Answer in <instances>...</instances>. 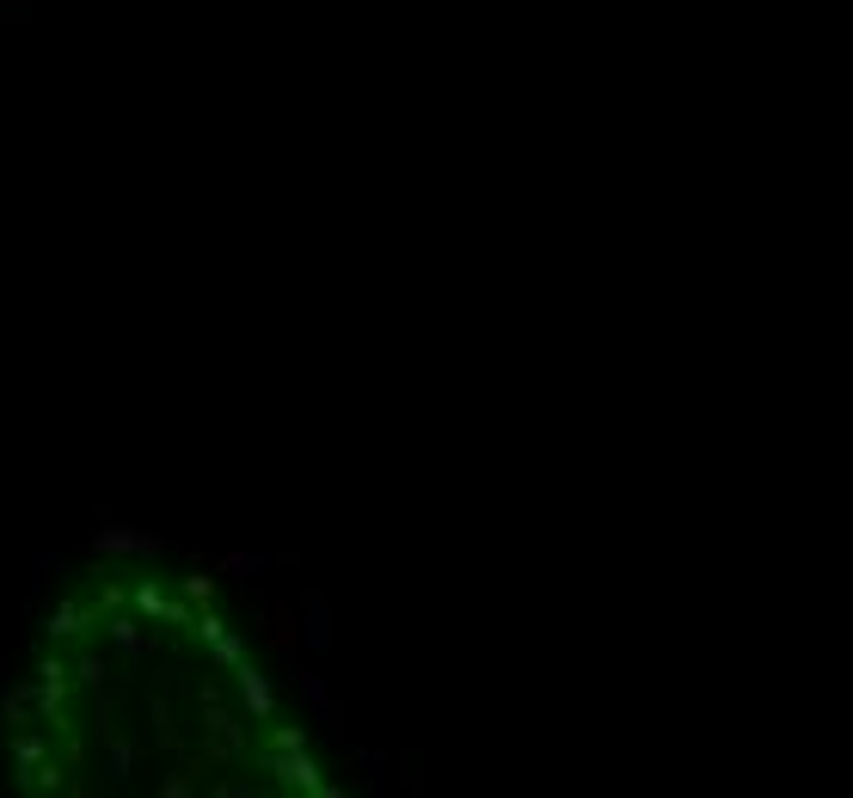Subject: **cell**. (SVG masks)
I'll return each mask as SVG.
<instances>
[{
	"instance_id": "9",
	"label": "cell",
	"mask_w": 853,
	"mask_h": 798,
	"mask_svg": "<svg viewBox=\"0 0 853 798\" xmlns=\"http://www.w3.org/2000/svg\"><path fill=\"white\" fill-rule=\"evenodd\" d=\"M31 786H50V792H55V786H62V768H55V761H43V768L31 774Z\"/></svg>"
},
{
	"instance_id": "1",
	"label": "cell",
	"mask_w": 853,
	"mask_h": 798,
	"mask_svg": "<svg viewBox=\"0 0 853 798\" xmlns=\"http://www.w3.org/2000/svg\"><path fill=\"white\" fill-rule=\"evenodd\" d=\"M166 541H154V534H135V529H117V522H105V529L93 534V553L105 559H142V553H161Z\"/></svg>"
},
{
	"instance_id": "2",
	"label": "cell",
	"mask_w": 853,
	"mask_h": 798,
	"mask_svg": "<svg viewBox=\"0 0 853 798\" xmlns=\"http://www.w3.org/2000/svg\"><path fill=\"white\" fill-rule=\"evenodd\" d=\"M50 761V744H43L38 732H25V737H13V774H19V786H31V774Z\"/></svg>"
},
{
	"instance_id": "8",
	"label": "cell",
	"mask_w": 853,
	"mask_h": 798,
	"mask_svg": "<svg viewBox=\"0 0 853 798\" xmlns=\"http://www.w3.org/2000/svg\"><path fill=\"white\" fill-rule=\"evenodd\" d=\"M74 676H81L86 688H99V682H105V664H99V657H81V669H74Z\"/></svg>"
},
{
	"instance_id": "7",
	"label": "cell",
	"mask_w": 853,
	"mask_h": 798,
	"mask_svg": "<svg viewBox=\"0 0 853 798\" xmlns=\"http://www.w3.org/2000/svg\"><path fill=\"white\" fill-rule=\"evenodd\" d=\"M111 638H117L130 657H142V633H135V621H111Z\"/></svg>"
},
{
	"instance_id": "3",
	"label": "cell",
	"mask_w": 853,
	"mask_h": 798,
	"mask_svg": "<svg viewBox=\"0 0 853 798\" xmlns=\"http://www.w3.org/2000/svg\"><path fill=\"white\" fill-rule=\"evenodd\" d=\"M81 626H86V608H81V602H55V608H50V626H43V633H50V638H74Z\"/></svg>"
},
{
	"instance_id": "6",
	"label": "cell",
	"mask_w": 853,
	"mask_h": 798,
	"mask_svg": "<svg viewBox=\"0 0 853 798\" xmlns=\"http://www.w3.org/2000/svg\"><path fill=\"white\" fill-rule=\"evenodd\" d=\"M130 761H135V749L123 737H111V780H130Z\"/></svg>"
},
{
	"instance_id": "4",
	"label": "cell",
	"mask_w": 853,
	"mask_h": 798,
	"mask_svg": "<svg viewBox=\"0 0 853 798\" xmlns=\"http://www.w3.org/2000/svg\"><path fill=\"white\" fill-rule=\"evenodd\" d=\"M135 608H142V614H154V621H185V608H166V596H161L154 584H142V590H135Z\"/></svg>"
},
{
	"instance_id": "5",
	"label": "cell",
	"mask_w": 853,
	"mask_h": 798,
	"mask_svg": "<svg viewBox=\"0 0 853 798\" xmlns=\"http://www.w3.org/2000/svg\"><path fill=\"white\" fill-rule=\"evenodd\" d=\"M240 694H246V706H253V713H270V688H265V676H258V669H240Z\"/></svg>"
}]
</instances>
